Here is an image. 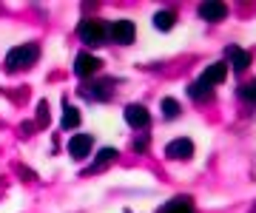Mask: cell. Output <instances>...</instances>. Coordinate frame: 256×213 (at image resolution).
Masks as SVG:
<instances>
[{"label": "cell", "mask_w": 256, "mask_h": 213, "mask_svg": "<svg viewBox=\"0 0 256 213\" xmlns=\"http://www.w3.org/2000/svg\"><path fill=\"white\" fill-rule=\"evenodd\" d=\"M40 57V48L34 43H26V46H14L6 54V68L9 71H23V68H32Z\"/></svg>", "instance_id": "obj_1"}, {"label": "cell", "mask_w": 256, "mask_h": 213, "mask_svg": "<svg viewBox=\"0 0 256 213\" xmlns=\"http://www.w3.org/2000/svg\"><path fill=\"white\" fill-rule=\"evenodd\" d=\"M77 31H80L82 43H88V46H100V43H106V34H108V28L102 26L100 20H80Z\"/></svg>", "instance_id": "obj_2"}, {"label": "cell", "mask_w": 256, "mask_h": 213, "mask_svg": "<svg viewBox=\"0 0 256 213\" xmlns=\"http://www.w3.org/2000/svg\"><path fill=\"white\" fill-rule=\"evenodd\" d=\"M108 34H111L114 43H120V46H131L134 37H137V28H134L131 20H114L108 26Z\"/></svg>", "instance_id": "obj_3"}, {"label": "cell", "mask_w": 256, "mask_h": 213, "mask_svg": "<svg viewBox=\"0 0 256 213\" xmlns=\"http://www.w3.org/2000/svg\"><path fill=\"white\" fill-rule=\"evenodd\" d=\"M94 71H100V60L88 51H82V54L74 57V74L77 77H92Z\"/></svg>", "instance_id": "obj_4"}, {"label": "cell", "mask_w": 256, "mask_h": 213, "mask_svg": "<svg viewBox=\"0 0 256 213\" xmlns=\"http://www.w3.org/2000/svg\"><path fill=\"white\" fill-rule=\"evenodd\" d=\"M225 14H228V6L222 0H208L200 6V17L208 23H220V20H225Z\"/></svg>", "instance_id": "obj_5"}, {"label": "cell", "mask_w": 256, "mask_h": 213, "mask_svg": "<svg viewBox=\"0 0 256 213\" xmlns=\"http://www.w3.org/2000/svg\"><path fill=\"white\" fill-rule=\"evenodd\" d=\"M92 148H94V139L88 137V134H77V137L68 139V154H72L74 159H86L92 154Z\"/></svg>", "instance_id": "obj_6"}, {"label": "cell", "mask_w": 256, "mask_h": 213, "mask_svg": "<svg viewBox=\"0 0 256 213\" xmlns=\"http://www.w3.org/2000/svg\"><path fill=\"white\" fill-rule=\"evenodd\" d=\"M165 154L171 159H191L194 157V142L191 139H174L165 145Z\"/></svg>", "instance_id": "obj_7"}, {"label": "cell", "mask_w": 256, "mask_h": 213, "mask_svg": "<svg viewBox=\"0 0 256 213\" xmlns=\"http://www.w3.org/2000/svg\"><path fill=\"white\" fill-rule=\"evenodd\" d=\"M126 122L131 125V128H148L151 114H148L142 105H128V108H126Z\"/></svg>", "instance_id": "obj_8"}, {"label": "cell", "mask_w": 256, "mask_h": 213, "mask_svg": "<svg viewBox=\"0 0 256 213\" xmlns=\"http://www.w3.org/2000/svg\"><path fill=\"white\" fill-rule=\"evenodd\" d=\"M225 74H228V68H225V63H214V65H208L205 71L200 74V80L208 88H214V85H220L222 80H225Z\"/></svg>", "instance_id": "obj_9"}, {"label": "cell", "mask_w": 256, "mask_h": 213, "mask_svg": "<svg viewBox=\"0 0 256 213\" xmlns=\"http://www.w3.org/2000/svg\"><path fill=\"white\" fill-rule=\"evenodd\" d=\"M225 57H228V63L236 68V71H245L248 65H250V54H248L245 48H239V46H228L225 48Z\"/></svg>", "instance_id": "obj_10"}, {"label": "cell", "mask_w": 256, "mask_h": 213, "mask_svg": "<svg viewBox=\"0 0 256 213\" xmlns=\"http://www.w3.org/2000/svg\"><path fill=\"white\" fill-rule=\"evenodd\" d=\"M160 213H194V205L188 202L185 196H180V199H171L168 205H162Z\"/></svg>", "instance_id": "obj_11"}, {"label": "cell", "mask_w": 256, "mask_h": 213, "mask_svg": "<svg viewBox=\"0 0 256 213\" xmlns=\"http://www.w3.org/2000/svg\"><path fill=\"white\" fill-rule=\"evenodd\" d=\"M174 23H176V14L171 9H162V11H156V14H154V26L160 28V31L174 28Z\"/></svg>", "instance_id": "obj_12"}, {"label": "cell", "mask_w": 256, "mask_h": 213, "mask_svg": "<svg viewBox=\"0 0 256 213\" xmlns=\"http://www.w3.org/2000/svg\"><path fill=\"white\" fill-rule=\"evenodd\" d=\"M80 120H82L80 111H77L74 105H66V108H63V122H60V125H63V128H77Z\"/></svg>", "instance_id": "obj_13"}, {"label": "cell", "mask_w": 256, "mask_h": 213, "mask_svg": "<svg viewBox=\"0 0 256 213\" xmlns=\"http://www.w3.org/2000/svg\"><path fill=\"white\" fill-rule=\"evenodd\" d=\"M210 91H214V88H208L202 80H194V83L188 85V97H191V100H205V97H210Z\"/></svg>", "instance_id": "obj_14"}, {"label": "cell", "mask_w": 256, "mask_h": 213, "mask_svg": "<svg viewBox=\"0 0 256 213\" xmlns=\"http://www.w3.org/2000/svg\"><path fill=\"white\" fill-rule=\"evenodd\" d=\"M162 114H165V117H171V120L180 117V102L171 100V97H165V100H162Z\"/></svg>", "instance_id": "obj_15"}, {"label": "cell", "mask_w": 256, "mask_h": 213, "mask_svg": "<svg viewBox=\"0 0 256 213\" xmlns=\"http://www.w3.org/2000/svg\"><path fill=\"white\" fill-rule=\"evenodd\" d=\"M239 97H242V100H248V102H254V105H256V80H250L248 85H242V88H239Z\"/></svg>", "instance_id": "obj_16"}, {"label": "cell", "mask_w": 256, "mask_h": 213, "mask_svg": "<svg viewBox=\"0 0 256 213\" xmlns=\"http://www.w3.org/2000/svg\"><path fill=\"white\" fill-rule=\"evenodd\" d=\"M114 157H117V151H114V148H102V151H100V157H97V162H94V168L108 165V162H111Z\"/></svg>", "instance_id": "obj_17"}, {"label": "cell", "mask_w": 256, "mask_h": 213, "mask_svg": "<svg viewBox=\"0 0 256 213\" xmlns=\"http://www.w3.org/2000/svg\"><path fill=\"white\" fill-rule=\"evenodd\" d=\"M37 122H40V125L48 122V102H40V105H37Z\"/></svg>", "instance_id": "obj_18"}, {"label": "cell", "mask_w": 256, "mask_h": 213, "mask_svg": "<svg viewBox=\"0 0 256 213\" xmlns=\"http://www.w3.org/2000/svg\"><path fill=\"white\" fill-rule=\"evenodd\" d=\"M134 148L137 151H142V148H148V137H140L137 142H134Z\"/></svg>", "instance_id": "obj_19"}]
</instances>
